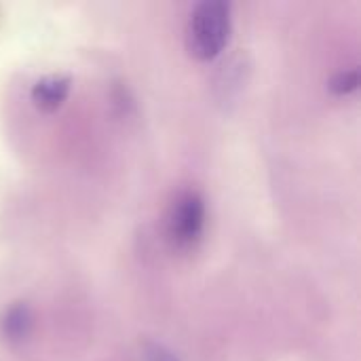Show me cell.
Wrapping results in <instances>:
<instances>
[{"label":"cell","instance_id":"6da1fadb","mask_svg":"<svg viewBox=\"0 0 361 361\" xmlns=\"http://www.w3.org/2000/svg\"><path fill=\"white\" fill-rule=\"evenodd\" d=\"M233 27L231 4L222 0L199 2L186 25V51L199 61L216 59L228 44Z\"/></svg>","mask_w":361,"mask_h":361},{"label":"cell","instance_id":"7a4b0ae2","mask_svg":"<svg viewBox=\"0 0 361 361\" xmlns=\"http://www.w3.org/2000/svg\"><path fill=\"white\" fill-rule=\"evenodd\" d=\"M205 226V201L197 190L180 192L167 214V235L178 250L192 247Z\"/></svg>","mask_w":361,"mask_h":361},{"label":"cell","instance_id":"3957f363","mask_svg":"<svg viewBox=\"0 0 361 361\" xmlns=\"http://www.w3.org/2000/svg\"><path fill=\"white\" fill-rule=\"evenodd\" d=\"M70 93V76L66 74H47L38 78L32 87V102L42 112H55Z\"/></svg>","mask_w":361,"mask_h":361},{"label":"cell","instance_id":"277c9868","mask_svg":"<svg viewBox=\"0 0 361 361\" xmlns=\"http://www.w3.org/2000/svg\"><path fill=\"white\" fill-rule=\"evenodd\" d=\"M32 330V313L27 305H13L2 317V334L8 343H23Z\"/></svg>","mask_w":361,"mask_h":361},{"label":"cell","instance_id":"5b68a950","mask_svg":"<svg viewBox=\"0 0 361 361\" xmlns=\"http://www.w3.org/2000/svg\"><path fill=\"white\" fill-rule=\"evenodd\" d=\"M357 87H360V70H357V68H353V70H343V72H338V74L330 80V89H332L336 95L353 93Z\"/></svg>","mask_w":361,"mask_h":361},{"label":"cell","instance_id":"8992f818","mask_svg":"<svg viewBox=\"0 0 361 361\" xmlns=\"http://www.w3.org/2000/svg\"><path fill=\"white\" fill-rule=\"evenodd\" d=\"M144 361H180L167 347L150 343L144 347Z\"/></svg>","mask_w":361,"mask_h":361}]
</instances>
